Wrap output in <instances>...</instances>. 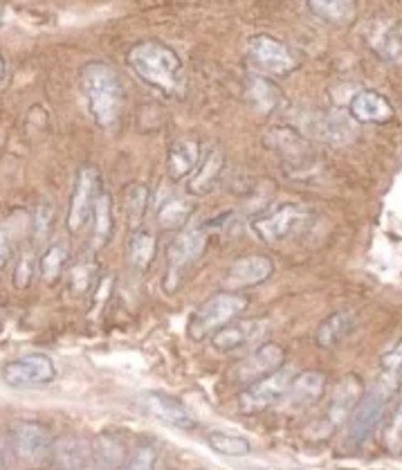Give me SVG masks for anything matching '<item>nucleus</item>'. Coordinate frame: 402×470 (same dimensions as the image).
Masks as SVG:
<instances>
[{
  "label": "nucleus",
  "mask_w": 402,
  "mask_h": 470,
  "mask_svg": "<svg viewBox=\"0 0 402 470\" xmlns=\"http://www.w3.org/2000/svg\"><path fill=\"white\" fill-rule=\"evenodd\" d=\"M79 86L92 120L101 129H112L120 122L122 106H124V88L115 70L101 61L88 63L81 68Z\"/></svg>",
  "instance_id": "f257e3e1"
},
{
  "label": "nucleus",
  "mask_w": 402,
  "mask_h": 470,
  "mask_svg": "<svg viewBox=\"0 0 402 470\" xmlns=\"http://www.w3.org/2000/svg\"><path fill=\"white\" fill-rule=\"evenodd\" d=\"M126 61L142 81L164 95H174L183 86V61L160 41H140L126 55Z\"/></svg>",
  "instance_id": "f03ea898"
},
{
  "label": "nucleus",
  "mask_w": 402,
  "mask_h": 470,
  "mask_svg": "<svg viewBox=\"0 0 402 470\" xmlns=\"http://www.w3.org/2000/svg\"><path fill=\"white\" fill-rule=\"evenodd\" d=\"M400 390V380L391 379V376L380 374L376 379V383L371 385L369 391H365L360 399V403L355 405L351 414V425L349 434H346V443L351 448H362L371 439V434L376 433L380 421L385 419L386 408L394 401L396 391Z\"/></svg>",
  "instance_id": "7ed1b4c3"
},
{
  "label": "nucleus",
  "mask_w": 402,
  "mask_h": 470,
  "mask_svg": "<svg viewBox=\"0 0 402 470\" xmlns=\"http://www.w3.org/2000/svg\"><path fill=\"white\" fill-rule=\"evenodd\" d=\"M249 300L248 295L238 291H220L216 295L205 300L203 304L194 311V315L189 317L187 333L194 342L205 340V337L214 336L216 331L223 329L225 325H229L232 320H237L238 315L248 308Z\"/></svg>",
  "instance_id": "20e7f679"
},
{
  "label": "nucleus",
  "mask_w": 402,
  "mask_h": 470,
  "mask_svg": "<svg viewBox=\"0 0 402 470\" xmlns=\"http://www.w3.org/2000/svg\"><path fill=\"white\" fill-rule=\"evenodd\" d=\"M311 221H312L311 209L297 203H286V205H279V208L272 209L270 214H263V217L254 219V221L249 223V228H252L254 237L272 246V243L288 241V239L302 234L303 230L311 225Z\"/></svg>",
  "instance_id": "39448f33"
},
{
  "label": "nucleus",
  "mask_w": 402,
  "mask_h": 470,
  "mask_svg": "<svg viewBox=\"0 0 402 470\" xmlns=\"http://www.w3.org/2000/svg\"><path fill=\"white\" fill-rule=\"evenodd\" d=\"M248 61L263 77H288L299 68L297 52L270 34H257L249 38Z\"/></svg>",
  "instance_id": "423d86ee"
},
{
  "label": "nucleus",
  "mask_w": 402,
  "mask_h": 470,
  "mask_svg": "<svg viewBox=\"0 0 402 470\" xmlns=\"http://www.w3.org/2000/svg\"><path fill=\"white\" fill-rule=\"evenodd\" d=\"M292 379H295V371L291 367H279L272 374L245 385V390L238 394V410L243 414H259L272 405L281 403L286 399Z\"/></svg>",
  "instance_id": "0eeeda50"
},
{
  "label": "nucleus",
  "mask_w": 402,
  "mask_h": 470,
  "mask_svg": "<svg viewBox=\"0 0 402 470\" xmlns=\"http://www.w3.org/2000/svg\"><path fill=\"white\" fill-rule=\"evenodd\" d=\"M12 450L18 464L26 466H38V464L50 462L52 437L41 423L34 421H18L12 428Z\"/></svg>",
  "instance_id": "6e6552de"
},
{
  "label": "nucleus",
  "mask_w": 402,
  "mask_h": 470,
  "mask_svg": "<svg viewBox=\"0 0 402 470\" xmlns=\"http://www.w3.org/2000/svg\"><path fill=\"white\" fill-rule=\"evenodd\" d=\"M54 379H57V367H54L52 358L43 354L21 356V358L9 360L3 367L5 385L14 390L46 388Z\"/></svg>",
  "instance_id": "1a4fd4ad"
},
{
  "label": "nucleus",
  "mask_w": 402,
  "mask_h": 470,
  "mask_svg": "<svg viewBox=\"0 0 402 470\" xmlns=\"http://www.w3.org/2000/svg\"><path fill=\"white\" fill-rule=\"evenodd\" d=\"M205 246H207V232L203 228H185L178 237L171 241L169 254H166V263H169V277H166L164 288H174L175 282H178L180 272L187 271L194 262H198L200 254L205 252Z\"/></svg>",
  "instance_id": "9d476101"
},
{
  "label": "nucleus",
  "mask_w": 402,
  "mask_h": 470,
  "mask_svg": "<svg viewBox=\"0 0 402 470\" xmlns=\"http://www.w3.org/2000/svg\"><path fill=\"white\" fill-rule=\"evenodd\" d=\"M286 362V351L277 342H266L259 349H254L248 358H243L237 367L232 369V380L238 385H249L254 380L263 379V376L272 374L279 367H283Z\"/></svg>",
  "instance_id": "9b49d317"
},
{
  "label": "nucleus",
  "mask_w": 402,
  "mask_h": 470,
  "mask_svg": "<svg viewBox=\"0 0 402 470\" xmlns=\"http://www.w3.org/2000/svg\"><path fill=\"white\" fill-rule=\"evenodd\" d=\"M365 41L382 61H402V27L386 16H376L366 23Z\"/></svg>",
  "instance_id": "f8f14e48"
},
{
  "label": "nucleus",
  "mask_w": 402,
  "mask_h": 470,
  "mask_svg": "<svg viewBox=\"0 0 402 470\" xmlns=\"http://www.w3.org/2000/svg\"><path fill=\"white\" fill-rule=\"evenodd\" d=\"M144 412H149L155 419H160L162 423H169L174 428L185 430V433H191V430L198 428V421L194 419V414L189 412L187 405L180 399L169 394H158V391H149L140 399Z\"/></svg>",
  "instance_id": "ddd939ff"
},
{
  "label": "nucleus",
  "mask_w": 402,
  "mask_h": 470,
  "mask_svg": "<svg viewBox=\"0 0 402 470\" xmlns=\"http://www.w3.org/2000/svg\"><path fill=\"white\" fill-rule=\"evenodd\" d=\"M266 333V320H232L212 336L214 349L220 351V354H234V351H241L245 347L254 345V342H261Z\"/></svg>",
  "instance_id": "4468645a"
},
{
  "label": "nucleus",
  "mask_w": 402,
  "mask_h": 470,
  "mask_svg": "<svg viewBox=\"0 0 402 470\" xmlns=\"http://www.w3.org/2000/svg\"><path fill=\"white\" fill-rule=\"evenodd\" d=\"M97 200V169L92 166H83L77 174L75 192L70 198V209H68V230L72 234L79 232L83 225L90 219L92 208Z\"/></svg>",
  "instance_id": "2eb2a0df"
},
{
  "label": "nucleus",
  "mask_w": 402,
  "mask_h": 470,
  "mask_svg": "<svg viewBox=\"0 0 402 470\" xmlns=\"http://www.w3.org/2000/svg\"><path fill=\"white\" fill-rule=\"evenodd\" d=\"M274 272V263L263 254H248V257L234 259L232 266L227 268L225 286L227 291H241V288H252L259 283L268 282Z\"/></svg>",
  "instance_id": "dca6fc26"
},
{
  "label": "nucleus",
  "mask_w": 402,
  "mask_h": 470,
  "mask_svg": "<svg viewBox=\"0 0 402 470\" xmlns=\"http://www.w3.org/2000/svg\"><path fill=\"white\" fill-rule=\"evenodd\" d=\"M362 394H365V385H362V380L357 379L355 374L344 376V379L337 383V388L333 390L331 401H328L326 430L340 428V425L353 414L355 405L360 403Z\"/></svg>",
  "instance_id": "f3484780"
},
{
  "label": "nucleus",
  "mask_w": 402,
  "mask_h": 470,
  "mask_svg": "<svg viewBox=\"0 0 402 470\" xmlns=\"http://www.w3.org/2000/svg\"><path fill=\"white\" fill-rule=\"evenodd\" d=\"M349 112L360 124H385L394 117V106L376 91H360L351 100Z\"/></svg>",
  "instance_id": "a211bd4d"
},
{
  "label": "nucleus",
  "mask_w": 402,
  "mask_h": 470,
  "mask_svg": "<svg viewBox=\"0 0 402 470\" xmlns=\"http://www.w3.org/2000/svg\"><path fill=\"white\" fill-rule=\"evenodd\" d=\"M50 464L58 468H88L92 466V445L83 439L66 437L52 443Z\"/></svg>",
  "instance_id": "6ab92c4d"
},
{
  "label": "nucleus",
  "mask_w": 402,
  "mask_h": 470,
  "mask_svg": "<svg viewBox=\"0 0 402 470\" xmlns=\"http://www.w3.org/2000/svg\"><path fill=\"white\" fill-rule=\"evenodd\" d=\"M323 388H326V376L322 371H302V374H295L283 401H288L291 405H297V408H306V405H312L320 401Z\"/></svg>",
  "instance_id": "aec40b11"
},
{
  "label": "nucleus",
  "mask_w": 402,
  "mask_h": 470,
  "mask_svg": "<svg viewBox=\"0 0 402 470\" xmlns=\"http://www.w3.org/2000/svg\"><path fill=\"white\" fill-rule=\"evenodd\" d=\"M200 165V144L196 140H178L171 144L169 158H166V169L174 180L189 178Z\"/></svg>",
  "instance_id": "412c9836"
},
{
  "label": "nucleus",
  "mask_w": 402,
  "mask_h": 470,
  "mask_svg": "<svg viewBox=\"0 0 402 470\" xmlns=\"http://www.w3.org/2000/svg\"><path fill=\"white\" fill-rule=\"evenodd\" d=\"M270 146H272L277 154L283 155L286 165H306L311 160V146L308 142L291 129H274L268 135Z\"/></svg>",
  "instance_id": "4be33fe9"
},
{
  "label": "nucleus",
  "mask_w": 402,
  "mask_h": 470,
  "mask_svg": "<svg viewBox=\"0 0 402 470\" xmlns=\"http://www.w3.org/2000/svg\"><path fill=\"white\" fill-rule=\"evenodd\" d=\"M308 9L331 26H351L357 16V0H306Z\"/></svg>",
  "instance_id": "5701e85b"
},
{
  "label": "nucleus",
  "mask_w": 402,
  "mask_h": 470,
  "mask_svg": "<svg viewBox=\"0 0 402 470\" xmlns=\"http://www.w3.org/2000/svg\"><path fill=\"white\" fill-rule=\"evenodd\" d=\"M223 166H225V155L220 154L218 149H209V154L205 155L203 163H200L198 169H196L194 178L189 180V194L203 196L212 192L214 185L218 183L220 174H223Z\"/></svg>",
  "instance_id": "b1692460"
},
{
  "label": "nucleus",
  "mask_w": 402,
  "mask_h": 470,
  "mask_svg": "<svg viewBox=\"0 0 402 470\" xmlns=\"http://www.w3.org/2000/svg\"><path fill=\"white\" fill-rule=\"evenodd\" d=\"M158 252V237L151 230H133V237L129 241V262L135 271L144 272L153 263Z\"/></svg>",
  "instance_id": "393cba45"
},
{
  "label": "nucleus",
  "mask_w": 402,
  "mask_h": 470,
  "mask_svg": "<svg viewBox=\"0 0 402 470\" xmlns=\"http://www.w3.org/2000/svg\"><path fill=\"white\" fill-rule=\"evenodd\" d=\"M353 329H355V317H353V313H333V315H328L326 320L322 322L320 329H317V345H320L322 349H331V347H335L342 337L349 336Z\"/></svg>",
  "instance_id": "a878e982"
},
{
  "label": "nucleus",
  "mask_w": 402,
  "mask_h": 470,
  "mask_svg": "<svg viewBox=\"0 0 402 470\" xmlns=\"http://www.w3.org/2000/svg\"><path fill=\"white\" fill-rule=\"evenodd\" d=\"M92 212H95V228H92V248L101 250L108 246V241H111L112 237V203H111V196L106 192H100L97 194V200H95V208H92Z\"/></svg>",
  "instance_id": "bb28decb"
},
{
  "label": "nucleus",
  "mask_w": 402,
  "mask_h": 470,
  "mask_svg": "<svg viewBox=\"0 0 402 470\" xmlns=\"http://www.w3.org/2000/svg\"><path fill=\"white\" fill-rule=\"evenodd\" d=\"M248 100L259 112H272L279 104V88L268 77L257 75L248 81Z\"/></svg>",
  "instance_id": "cd10ccee"
},
{
  "label": "nucleus",
  "mask_w": 402,
  "mask_h": 470,
  "mask_svg": "<svg viewBox=\"0 0 402 470\" xmlns=\"http://www.w3.org/2000/svg\"><path fill=\"white\" fill-rule=\"evenodd\" d=\"M205 439H207L209 448H212L216 454H220V457H248V454L252 453V443L245 437H241V434L212 430V433H207Z\"/></svg>",
  "instance_id": "c85d7f7f"
},
{
  "label": "nucleus",
  "mask_w": 402,
  "mask_h": 470,
  "mask_svg": "<svg viewBox=\"0 0 402 470\" xmlns=\"http://www.w3.org/2000/svg\"><path fill=\"white\" fill-rule=\"evenodd\" d=\"M92 464L104 468H117L126 464V450L124 443L111 434H101L95 443H92Z\"/></svg>",
  "instance_id": "c756f323"
},
{
  "label": "nucleus",
  "mask_w": 402,
  "mask_h": 470,
  "mask_svg": "<svg viewBox=\"0 0 402 470\" xmlns=\"http://www.w3.org/2000/svg\"><path fill=\"white\" fill-rule=\"evenodd\" d=\"M68 266V248L61 246V243H54L41 254L38 259V271H41V277L46 283L58 282V277L63 275Z\"/></svg>",
  "instance_id": "7c9ffc66"
},
{
  "label": "nucleus",
  "mask_w": 402,
  "mask_h": 470,
  "mask_svg": "<svg viewBox=\"0 0 402 470\" xmlns=\"http://www.w3.org/2000/svg\"><path fill=\"white\" fill-rule=\"evenodd\" d=\"M191 212H194V205L185 198H166L164 203H160L158 219L164 228H183L189 221Z\"/></svg>",
  "instance_id": "2f4dec72"
},
{
  "label": "nucleus",
  "mask_w": 402,
  "mask_h": 470,
  "mask_svg": "<svg viewBox=\"0 0 402 470\" xmlns=\"http://www.w3.org/2000/svg\"><path fill=\"white\" fill-rule=\"evenodd\" d=\"M146 205H149V189L144 185H133L126 192V219L133 230L140 228L142 219H144Z\"/></svg>",
  "instance_id": "473e14b6"
},
{
  "label": "nucleus",
  "mask_w": 402,
  "mask_h": 470,
  "mask_svg": "<svg viewBox=\"0 0 402 470\" xmlns=\"http://www.w3.org/2000/svg\"><path fill=\"white\" fill-rule=\"evenodd\" d=\"M95 271L97 266L92 262H81L79 266L72 268V275H70V288L75 295H83L88 288L92 286V279H95Z\"/></svg>",
  "instance_id": "72a5a7b5"
},
{
  "label": "nucleus",
  "mask_w": 402,
  "mask_h": 470,
  "mask_svg": "<svg viewBox=\"0 0 402 470\" xmlns=\"http://www.w3.org/2000/svg\"><path fill=\"white\" fill-rule=\"evenodd\" d=\"M380 374L391 376L402 383V340L380 358Z\"/></svg>",
  "instance_id": "f704fd0d"
},
{
  "label": "nucleus",
  "mask_w": 402,
  "mask_h": 470,
  "mask_svg": "<svg viewBox=\"0 0 402 470\" xmlns=\"http://www.w3.org/2000/svg\"><path fill=\"white\" fill-rule=\"evenodd\" d=\"M34 271H37V259H34V254L27 250V252H23V257L18 259L16 263V271H14V286L27 288L34 277Z\"/></svg>",
  "instance_id": "c9c22d12"
},
{
  "label": "nucleus",
  "mask_w": 402,
  "mask_h": 470,
  "mask_svg": "<svg viewBox=\"0 0 402 470\" xmlns=\"http://www.w3.org/2000/svg\"><path fill=\"white\" fill-rule=\"evenodd\" d=\"M385 443L391 453H400L402 450V403L389 419V425L385 430Z\"/></svg>",
  "instance_id": "e433bc0d"
},
{
  "label": "nucleus",
  "mask_w": 402,
  "mask_h": 470,
  "mask_svg": "<svg viewBox=\"0 0 402 470\" xmlns=\"http://www.w3.org/2000/svg\"><path fill=\"white\" fill-rule=\"evenodd\" d=\"M155 464H158V450H153L151 445H140L126 459V466L129 468H155Z\"/></svg>",
  "instance_id": "4c0bfd02"
},
{
  "label": "nucleus",
  "mask_w": 402,
  "mask_h": 470,
  "mask_svg": "<svg viewBox=\"0 0 402 470\" xmlns=\"http://www.w3.org/2000/svg\"><path fill=\"white\" fill-rule=\"evenodd\" d=\"M52 223V209L48 205L37 209V217H34V234L37 239H46L48 237V230H50Z\"/></svg>",
  "instance_id": "58836bf2"
},
{
  "label": "nucleus",
  "mask_w": 402,
  "mask_h": 470,
  "mask_svg": "<svg viewBox=\"0 0 402 470\" xmlns=\"http://www.w3.org/2000/svg\"><path fill=\"white\" fill-rule=\"evenodd\" d=\"M9 257H12V237L5 225H0V268L9 262Z\"/></svg>",
  "instance_id": "ea45409f"
},
{
  "label": "nucleus",
  "mask_w": 402,
  "mask_h": 470,
  "mask_svg": "<svg viewBox=\"0 0 402 470\" xmlns=\"http://www.w3.org/2000/svg\"><path fill=\"white\" fill-rule=\"evenodd\" d=\"M14 450H12V439L0 434V468H7L12 464Z\"/></svg>",
  "instance_id": "a19ab883"
},
{
  "label": "nucleus",
  "mask_w": 402,
  "mask_h": 470,
  "mask_svg": "<svg viewBox=\"0 0 402 470\" xmlns=\"http://www.w3.org/2000/svg\"><path fill=\"white\" fill-rule=\"evenodd\" d=\"M3 75H5V61L3 57H0V80H3Z\"/></svg>",
  "instance_id": "79ce46f5"
}]
</instances>
